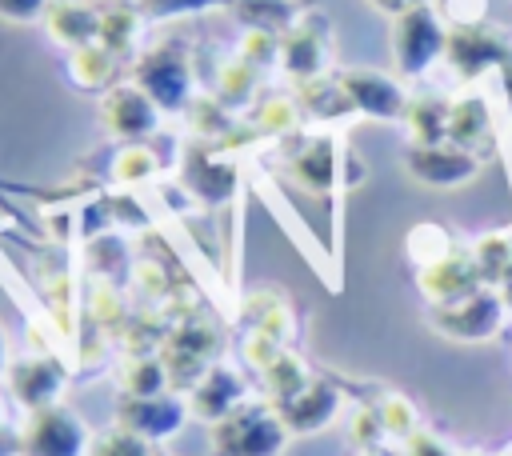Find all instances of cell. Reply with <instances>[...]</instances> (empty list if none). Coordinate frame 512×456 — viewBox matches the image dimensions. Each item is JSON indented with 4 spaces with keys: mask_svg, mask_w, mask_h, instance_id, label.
Returning <instances> with one entry per match:
<instances>
[{
    "mask_svg": "<svg viewBox=\"0 0 512 456\" xmlns=\"http://www.w3.org/2000/svg\"><path fill=\"white\" fill-rule=\"evenodd\" d=\"M336 408H340V392L320 376H312L300 392H292L288 400L276 404V412H280V420L292 436H312V432L328 428Z\"/></svg>",
    "mask_w": 512,
    "mask_h": 456,
    "instance_id": "15",
    "label": "cell"
},
{
    "mask_svg": "<svg viewBox=\"0 0 512 456\" xmlns=\"http://www.w3.org/2000/svg\"><path fill=\"white\" fill-rule=\"evenodd\" d=\"M404 168L416 184L424 188H440V192H452L460 184H468L480 168V156L460 148V144H408L404 152Z\"/></svg>",
    "mask_w": 512,
    "mask_h": 456,
    "instance_id": "8",
    "label": "cell"
},
{
    "mask_svg": "<svg viewBox=\"0 0 512 456\" xmlns=\"http://www.w3.org/2000/svg\"><path fill=\"white\" fill-rule=\"evenodd\" d=\"M448 140L476 152L480 140H488V108L472 96V100H456L452 116H448Z\"/></svg>",
    "mask_w": 512,
    "mask_h": 456,
    "instance_id": "28",
    "label": "cell"
},
{
    "mask_svg": "<svg viewBox=\"0 0 512 456\" xmlns=\"http://www.w3.org/2000/svg\"><path fill=\"white\" fill-rule=\"evenodd\" d=\"M144 28H148V20H144V12L136 4H128V8H104L100 12V44H108L120 60L136 56V44H140Z\"/></svg>",
    "mask_w": 512,
    "mask_h": 456,
    "instance_id": "24",
    "label": "cell"
},
{
    "mask_svg": "<svg viewBox=\"0 0 512 456\" xmlns=\"http://www.w3.org/2000/svg\"><path fill=\"white\" fill-rule=\"evenodd\" d=\"M120 56L108 48V44H100V40H92V44H84V48H76V52H68V64H64V76H68V84L76 88V92H84V96H104L112 84H120Z\"/></svg>",
    "mask_w": 512,
    "mask_h": 456,
    "instance_id": "16",
    "label": "cell"
},
{
    "mask_svg": "<svg viewBox=\"0 0 512 456\" xmlns=\"http://www.w3.org/2000/svg\"><path fill=\"white\" fill-rule=\"evenodd\" d=\"M128 80L148 92V100L168 116H180L192 96H196V72H192V60L180 44L164 40V44H148L132 56V68H128Z\"/></svg>",
    "mask_w": 512,
    "mask_h": 456,
    "instance_id": "1",
    "label": "cell"
},
{
    "mask_svg": "<svg viewBox=\"0 0 512 456\" xmlns=\"http://www.w3.org/2000/svg\"><path fill=\"white\" fill-rule=\"evenodd\" d=\"M168 388V368L160 352H128L120 364V396H160Z\"/></svg>",
    "mask_w": 512,
    "mask_h": 456,
    "instance_id": "25",
    "label": "cell"
},
{
    "mask_svg": "<svg viewBox=\"0 0 512 456\" xmlns=\"http://www.w3.org/2000/svg\"><path fill=\"white\" fill-rule=\"evenodd\" d=\"M44 32L56 48L76 52L92 40H100V8L88 0H52L44 16Z\"/></svg>",
    "mask_w": 512,
    "mask_h": 456,
    "instance_id": "17",
    "label": "cell"
},
{
    "mask_svg": "<svg viewBox=\"0 0 512 456\" xmlns=\"http://www.w3.org/2000/svg\"><path fill=\"white\" fill-rule=\"evenodd\" d=\"M188 416H192L188 400H180L172 392H160V396H120L116 400V424L136 432L148 444H160V440L176 436Z\"/></svg>",
    "mask_w": 512,
    "mask_h": 456,
    "instance_id": "10",
    "label": "cell"
},
{
    "mask_svg": "<svg viewBox=\"0 0 512 456\" xmlns=\"http://www.w3.org/2000/svg\"><path fill=\"white\" fill-rule=\"evenodd\" d=\"M448 48V24L432 4L392 16V60L400 76H424Z\"/></svg>",
    "mask_w": 512,
    "mask_h": 456,
    "instance_id": "4",
    "label": "cell"
},
{
    "mask_svg": "<svg viewBox=\"0 0 512 456\" xmlns=\"http://www.w3.org/2000/svg\"><path fill=\"white\" fill-rule=\"evenodd\" d=\"M64 384H68V372H64L52 356H20V360L8 368V392H12V400H16L24 412L60 404Z\"/></svg>",
    "mask_w": 512,
    "mask_h": 456,
    "instance_id": "13",
    "label": "cell"
},
{
    "mask_svg": "<svg viewBox=\"0 0 512 456\" xmlns=\"http://www.w3.org/2000/svg\"><path fill=\"white\" fill-rule=\"evenodd\" d=\"M244 320H248L252 332H264V336H272L280 344L292 336V312H288V300L280 292H268V288L252 292L244 300Z\"/></svg>",
    "mask_w": 512,
    "mask_h": 456,
    "instance_id": "26",
    "label": "cell"
},
{
    "mask_svg": "<svg viewBox=\"0 0 512 456\" xmlns=\"http://www.w3.org/2000/svg\"><path fill=\"white\" fill-rule=\"evenodd\" d=\"M236 52H240L248 64H256V68L280 64V36H272V32H256V28H244V32H240Z\"/></svg>",
    "mask_w": 512,
    "mask_h": 456,
    "instance_id": "34",
    "label": "cell"
},
{
    "mask_svg": "<svg viewBox=\"0 0 512 456\" xmlns=\"http://www.w3.org/2000/svg\"><path fill=\"white\" fill-rule=\"evenodd\" d=\"M336 80L344 84L352 112L368 116V120H404L408 96L400 92V84L376 68H340Z\"/></svg>",
    "mask_w": 512,
    "mask_h": 456,
    "instance_id": "11",
    "label": "cell"
},
{
    "mask_svg": "<svg viewBox=\"0 0 512 456\" xmlns=\"http://www.w3.org/2000/svg\"><path fill=\"white\" fill-rule=\"evenodd\" d=\"M88 424L68 404H48L24 412L16 428V452L20 456H84L88 452Z\"/></svg>",
    "mask_w": 512,
    "mask_h": 456,
    "instance_id": "3",
    "label": "cell"
},
{
    "mask_svg": "<svg viewBox=\"0 0 512 456\" xmlns=\"http://www.w3.org/2000/svg\"><path fill=\"white\" fill-rule=\"evenodd\" d=\"M136 8L144 12L148 24H160V20L200 16V12H212V8H232V0H140Z\"/></svg>",
    "mask_w": 512,
    "mask_h": 456,
    "instance_id": "31",
    "label": "cell"
},
{
    "mask_svg": "<svg viewBox=\"0 0 512 456\" xmlns=\"http://www.w3.org/2000/svg\"><path fill=\"white\" fill-rule=\"evenodd\" d=\"M288 176L300 184V188H308V192H328L332 184H336V148H332V140L328 136H312V140H304L292 156H288Z\"/></svg>",
    "mask_w": 512,
    "mask_h": 456,
    "instance_id": "18",
    "label": "cell"
},
{
    "mask_svg": "<svg viewBox=\"0 0 512 456\" xmlns=\"http://www.w3.org/2000/svg\"><path fill=\"white\" fill-rule=\"evenodd\" d=\"M248 400V384H244V376L232 368V364H212L192 388H188V412L196 416V420H204L208 428L216 424V420H224L236 404H244Z\"/></svg>",
    "mask_w": 512,
    "mask_h": 456,
    "instance_id": "14",
    "label": "cell"
},
{
    "mask_svg": "<svg viewBox=\"0 0 512 456\" xmlns=\"http://www.w3.org/2000/svg\"><path fill=\"white\" fill-rule=\"evenodd\" d=\"M256 84H260V68L256 64H248L240 52H232L228 60H220V68H216V100L228 108V112H240V108H248L252 100H256Z\"/></svg>",
    "mask_w": 512,
    "mask_h": 456,
    "instance_id": "19",
    "label": "cell"
},
{
    "mask_svg": "<svg viewBox=\"0 0 512 456\" xmlns=\"http://www.w3.org/2000/svg\"><path fill=\"white\" fill-rule=\"evenodd\" d=\"M376 416H380V424H384V436L408 440V436L416 432V408H412L404 396H396V392H388V396L376 404Z\"/></svg>",
    "mask_w": 512,
    "mask_h": 456,
    "instance_id": "33",
    "label": "cell"
},
{
    "mask_svg": "<svg viewBox=\"0 0 512 456\" xmlns=\"http://www.w3.org/2000/svg\"><path fill=\"white\" fill-rule=\"evenodd\" d=\"M288 428L276 412V404L244 400L224 420L212 424V448L216 456H280L288 444Z\"/></svg>",
    "mask_w": 512,
    "mask_h": 456,
    "instance_id": "2",
    "label": "cell"
},
{
    "mask_svg": "<svg viewBox=\"0 0 512 456\" xmlns=\"http://www.w3.org/2000/svg\"><path fill=\"white\" fill-rule=\"evenodd\" d=\"M96 112L104 120V128L120 140V144H132V140H148L156 128H160V108L148 100V92H140L132 80H120L112 84L100 100H96Z\"/></svg>",
    "mask_w": 512,
    "mask_h": 456,
    "instance_id": "9",
    "label": "cell"
},
{
    "mask_svg": "<svg viewBox=\"0 0 512 456\" xmlns=\"http://www.w3.org/2000/svg\"><path fill=\"white\" fill-rule=\"evenodd\" d=\"M260 380H264V392H268V404H280V400H288L292 392H300L312 376H308V368H304V360L296 356V352H280L264 372H260Z\"/></svg>",
    "mask_w": 512,
    "mask_h": 456,
    "instance_id": "27",
    "label": "cell"
},
{
    "mask_svg": "<svg viewBox=\"0 0 512 456\" xmlns=\"http://www.w3.org/2000/svg\"><path fill=\"white\" fill-rule=\"evenodd\" d=\"M444 60L460 76H480L484 68H500V76L508 84V96H512V44L500 32H492L484 24H452Z\"/></svg>",
    "mask_w": 512,
    "mask_h": 456,
    "instance_id": "7",
    "label": "cell"
},
{
    "mask_svg": "<svg viewBox=\"0 0 512 456\" xmlns=\"http://www.w3.org/2000/svg\"><path fill=\"white\" fill-rule=\"evenodd\" d=\"M404 456H452V452H448V444H444L440 436L416 428V432L404 440Z\"/></svg>",
    "mask_w": 512,
    "mask_h": 456,
    "instance_id": "36",
    "label": "cell"
},
{
    "mask_svg": "<svg viewBox=\"0 0 512 456\" xmlns=\"http://www.w3.org/2000/svg\"><path fill=\"white\" fill-rule=\"evenodd\" d=\"M48 8H52V0H0V20L28 28V24H44Z\"/></svg>",
    "mask_w": 512,
    "mask_h": 456,
    "instance_id": "35",
    "label": "cell"
},
{
    "mask_svg": "<svg viewBox=\"0 0 512 456\" xmlns=\"http://www.w3.org/2000/svg\"><path fill=\"white\" fill-rule=\"evenodd\" d=\"M160 176V156L148 140H132V144H120L108 160V180L120 184V188H136V184H148Z\"/></svg>",
    "mask_w": 512,
    "mask_h": 456,
    "instance_id": "20",
    "label": "cell"
},
{
    "mask_svg": "<svg viewBox=\"0 0 512 456\" xmlns=\"http://www.w3.org/2000/svg\"><path fill=\"white\" fill-rule=\"evenodd\" d=\"M88 4H96L104 12V8H128V4H140V0H88Z\"/></svg>",
    "mask_w": 512,
    "mask_h": 456,
    "instance_id": "39",
    "label": "cell"
},
{
    "mask_svg": "<svg viewBox=\"0 0 512 456\" xmlns=\"http://www.w3.org/2000/svg\"><path fill=\"white\" fill-rule=\"evenodd\" d=\"M504 312H508V308H504L500 292L476 288V292L464 296V300L432 304V308H428V324H432L440 336L456 340V344H484V340H492V336L500 332Z\"/></svg>",
    "mask_w": 512,
    "mask_h": 456,
    "instance_id": "5",
    "label": "cell"
},
{
    "mask_svg": "<svg viewBox=\"0 0 512 456\" xmlns=\"http://www.w3.org/2000/svg\"><path fill=\"white\" fill-rule=\"evenodd\" d=\"M156 456H160V452H156Z\"/></svg>",
    "mask_w": 512,
    "mask_h": 456,
    "instance_id": "40",
    "label": "cell"
},
{
    "mask_svg": "<svg viewBox=\"0 0 512 456\" xmlns=\"http://www.w3.org/2000/svg\"><path fill=\"white\" fill-rule=\"evenodd\" d=\"M448 116H452V104L440 100V96H416V100H408L404 124H408L412 144H444L448 140Z\"/></svg>",
    "mask_w": 512,
    "mask_h": 456,
    "instance_id": "23",
    "label": "cell"
},
{
    "mask_svg": "<svg viewBox=\"0 0 512 456\" xmlns=\"http://www.w3.org/2000/svg\"><path fill=\"white\" fill-rule=\"evenodd\" d=\"M472 256H476V268H480L484 280H504V272L512 268V244H508V236H484L472 248Z\"/></svg>",
    "mask_w": 512,
    "mask_h": 456,
    "instance_id": "32",
    "label": "cell"
},
{
    "mask_svg": "<svg viewBox=\"0 0 512 456\" xmlns=\"http://www.w3.org/2000/svg\"><path fill=\"white\" fill-rule=\"evenodd\" d=\"M304 124V112H300V100L296 96H264L256 104V128L260 132H272V136H288Z\"/></svg>",
    "mask_w": 512,
    "mask_h": 456,
    "instance_id": "29",
    "label": "cell"
},
{
    "mask_svg": "<svg viewBox=\"0 0 512 456\" xmlns=\"http://www.w3.org/2000/svg\"><path fill=\"white\" fill-rule=\"evenodd\" d=\"M500 300H504V308H512V268H508L504 280H500Z\"/></svg>",
    "mask_w": 512,
    "mask_h": 456,
    "instance_id": "38",
    "label": "cell"
},
{
    "mask_svg": "<svg viewBox=\"0 0 512 456\" xmlns=\"http://www.w3.org/2000/svg\"><path fill=\"white\" fill-rule=\"evenodd\" d=\"M296 100H300V112L304 116L324 120V124L352 112V100H348V92H344V84L336 76H312V80H304L300 92H296Z\"/></svg>",
    "mask_w": 512,
    "mask_h": 456,
    "instance_id": "22",
    "label": "cell"
},
{
    "mask_svg": "<svg viewBox=\"0 0 512 456\" xmlns=\"http://www.w3.org/2000/svg\"><path fill=\"white\" fill-rule=\"evenodd\" d=\"M300 12L304 8L296 0H232V16L240 20V28H256L272 36H284Z\"/></svg>",
    "mask_w": 512,
    "mask_h": 456,
    "instance_id": "21",
    "label": "cell"
},
{
    "mask_svg": "<svg viewBox=\"0 0 512 456\" xmlns=\"http://www.w3.org/2000/svg\"><path fill=\"white\" fill-rule=\"evenodd\" d=\"M328 56H332V24H328L324 12L304 8L296 16V24L280 36V68L296 84H304L312 76H324Z\"/></svg>",
    "mask_w": 512,
    "mask_h": 456,
    "instance_id": "6",
    "label": "cell"
},
{
    "mask_svg": "<svg viewBox=\"0 0 512 456\" xmlns=\"http://www.w3.org/2000/svg\"><path fill=\"white\" fill-rule=\"evenodd\" d=\"M476 288H484V276H480L472 252L448 248L444 256H436L420 268V292L428 304H452V300L472 296Z\"/></svg>",
    "mask_w": 512,
    "mask_h": 456,
    "instance_id": "12",
    "label": "cell"
},
{
    "mask_svg": "<svg viewBox=\"0 0 512 456\" xmlns=\"http://www.w3.org/2000/svg\"><path fill=\"white\" fill-rule=\"evenodd\" d=\"M84 456H156V452H152V444L140 440L136 432H128V428H120V424H108V428L92 432Z\"/></svg>",
    "mask_w": 512,
    "mask_h": 456,
    "instance_id": "30",
    "label": "cell"
},
{
    "mask_svg": "<svg viewBox=\"0 0 512 456\" xmlns=\"http://www.w3.org/2000/svg\"><path fill=\"white\" fill-rule=\"evenodd\" d=\"M372 8H380V12H388V16H400V12H408V8H420V4H432V0H368Z\"/></svg>",
    "mask_w": 512,
    "mask_h": 456,
    "instance_id": "37",
    "label": "cell"
}]
</instances>
